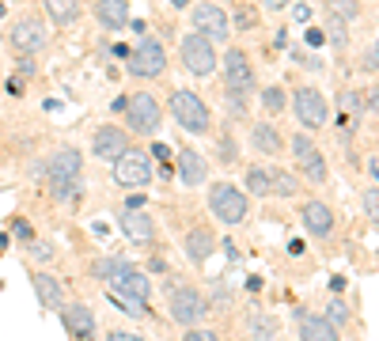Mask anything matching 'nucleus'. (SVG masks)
<instances>
[{
    "label": "nucleus",
    "mask_w": 379,
    "mask_h": 341,
    "mask_svg": "<svg viewBox=\"0 0 379 341\" xmlns=\"http://www.w3.org/2000/svg\"><path fill=\"white\" fill-rule=\"evenodd\" d=\"M213 247H216V239H213V231H209V227H193V231H186V258H190L193 265L209 262Z\"/></svg>",
    "instance_id": "obj_22"
},
{
    "label": "nucleus",
    "mask_w": 379,
    "mask_h": 341,
    "mask_svg": "<svg viewBox=\"0 0 379 341\" xmlns=\"http://www.w3.org/2000/svg\"><path fill=\"white\" fill-rule=\"evenodd\" d=\"M372 178H376V182H379V164H372Z\"/></svg>",
    "instance_id": "obj_55"
},
{
    "label": "nucleus",
    "mask_w": 379,
    "mask_h": 341,
    "mask_svg": "<svg viewBox=\"0 0 379 341\" xmlns=\"http://www.w3.org/2000/svg\"><path fill=\"white\" fill-rule=\"evenodd\" d=\"M311 148H315V141H311L308 133H296V137H292V156H296V159H300V156H308Z\"/></svg>",
    "instance_id": "obj_34"
},
{
    "label": "nucleus",
    "mask_w": 379,
    "mask_h": 341,
    "mask_svg": "<svg viewBox=\"0 0 379 341\" xmlns=\"http://www.w3.org/2000/svg\"><path fill=\"white\" fill-rule=\"evenodd\" d=\"M125 121H129V129L133 133H156L159 129V121H164V110H159V103L152 99L148 91H141V95H133L129 99V107H125Z\"/></svg>",
    "instance_id": "obj_10"
},
{
    "label": "nucleus",
    "mask_w": 379,
    "mask_h": 341,
    "mask_svg": "<svg viewBox=\"0 0 379 341\" xmlns=\"http://www.w3.org/2000/svg\"><path fill=\"white\" fill-rule=\"evenodd\" d=\"M265 8H288V0H262Z\"/></svg>",
    "instance_id": "obj_54"
},
{
    "label": "nucleus",
    "mask_w": 379,
    "mask_h": 341,
    "mask_svg": "<svg viewBox=\"0 0 379 341\" xmlns=\"http://www.w3.org/2000/svg\"><path fill=\"white\" fill-rule=\"evenodd\" d=\"M91 152L99 159H107V164H114L122 152H129V133L118 125H99L95 129V141H91Z\"/></svg>",
    "instance_id": "obj_14"
},
{
    "label": "nucleus",
    "mask_w": 379,
    "mask_h": 341,
    "mask_svg": "<svg viewBox=\"0 0 379 341\" xmlns=\"http://www.w3.org/2000/svg\"><path fill=\"white\" fill-rule=\"evenodd\" d=\"M300 341H342V338H337V326H330L322 315L300 311Z\"/></svg>",
    "instance_id": "obj_20"
},
{
    "label": "nucleus",
    "mask_w": 379,
    "mask_h": 341,
    "mask_svg": "<svg viewBox=\"0 0 379 341\" xmlns=\"http://www.w3.org/2000/svg\"><path fill=\"white\" fill-rule=\"evenodd\" d=\"M292 110H296V118H300L308 129H322L326 118H330V107H326V99H322L319 87H296Z\"/></svg>",
    "instance_id": "obj_11"
},
{
    "label": "nucleus",
    "mask_w": 379,
    "mask_h": 341,
    "mask_svg": "<svg viewBox=\"0 0 379 341\" xmlns=\"http://www.w3.org/2000/svg\"><path fill=\"white\" fill-rule=\"evenodd\" d=\"M251 144L262 156H277L281 148H285V141H281V133L270 125V121H258V125L251 129Z\"/></svg>",
    "instance_id": "obj_23"
},
{
    "label": "nucleus",
    "mask_w": 379,
    "mask_h": 341,
    "mask_svg": "<svg viewBox=\"0 0 379 341\" xmlns=\"http://www.w3.org/2000/svg\"><path fill=\"white\" fill-rule=\"evenodd\" d=\"M364 69H368V72H376V69H379V42L368 46V53H364Z\"/></svg>",
    "instance_id": "obj_41"
},
{
    "label": "nucleus",
    "mask_w": 379,
    "mask_h": 341,
    "mask_svg": "<svg viewBox=\"0 0 379 341\" xmlns=\"http://www.w3.org/2000/svg\"><path fill=\"white\" fill-rule=\"evenodd\" d=\"M144 205V193H133V198L125 201V209H141Z\"/></svg>",
    "instance_id": "obj_52"
},
{
    "label": "nucleus",
    "mask_w": 379,
    "mask_h": 341,
    "mask_svg": "<svg viewBox=\"0 0 379 341\" xmlns=\"http://www.w3.org/2000/svg\"><path fill=\"white\" fill-rule=\"evenodd\" d=\"M152 164L144 152H122V156L114 159V182L118 186H148L152 182Z\"/></svg>",
    "instance_id": "obj_12"
},
{
    "label": "nucleus",
    "mask_w": 379,
    "mask_h": 341,
    "mask_svg": "<svg viewBox=\"0 0 379 341\" xmlns=\"http://www.w3.org/2000/svg\"><path fill=\"white\" fill-rule=\"evenodd\" d=\"M247 193H254V198H273L270 170H265V167H251V170H247Z\"/></svg>",
    "instance_id": "obj_26"
},
{
    "label": "nucleus",
    "mask_w": 379,
    "mask_h": 341,
    "mask_svg": "<svg viewBox=\"0 0 379 341\" xmlns=\"http://www.w3.org/2000/svg\"><path fill=\"white\" fill-rule=\"evenodd\" d=\"M103 281H107V288L114 292V299L125 307V311L133 315H148V296H152V281L144 270H136L133 262H125V258H110L107 273H103Z\"/></svg>",
    "instance_id": "obj_1"
},
{
    "label": "nucleus",
    "mask_w": 379,
    "mask_h": 341,
    "mask_svg": "<svg viewBox=\"0 0 379 341\" xmlns=\"http://www.w3.org/2000/svg\"><path fill=\"white\" fill-rule=\"evenodd\" d=\"M303 42L311 46V50H322V46H326V30H319V27H311L308 30V38H303Z\"/></svg>",
    "instance_id": "obj_38"
},
{
    "label": "nucleus",
    "mask_w": 379,
    "mask_h": 341,
    "mask_svg": "<svg viewBox=\"0 0 379 341\" xmlns=\"http://www.w3.org/2000/svg\"><path fill=\"white\" fill-rule=\"evenodd\" d=\"M4 15H8V12H4V0H0V19H4Z\"/></svg>",
    "instance_id": "obj_56"
},
{
    "label": "nucleus",
    "mask_w": 379,
    "mask_h": 341,
    "mask_svg": "<svg viewBox=\"0 0 379 341\" xmlns=\"http://www.w3.org/2000/svg\"><path fill=\"white\" fill-rule=\"evenodd\" d=\"M167 311H171V319L179 322V326H201V322L209 319V299L201 296L193 284H175L171 296H167Z\"/></svg>",
    "instance_id": "obj_3"
},
{
    "label": "nucleus",
    "mask_w": 379,
    "mask_h": 341,
    "mask_svg": "<svg viewBox=\"0 0 379 341\" xmlns=\"http://www.w3.org/2000/svg\"><path fill=\"white\" fill-rule=\"evenodd\" d=\"M360 201H364V216L379 227V182H376V186H368V190L360 193Z\"/></svg>",
    "instance_id": "obj_33"
},
{
    "label": "nucleus",
    "mask_w": 379,
    "mask_h": 341,
    "mask_svg": "<svg viewBox=\"0 0 379 341\" xmlns=\"http://www.w3.org/2000/svg\"><path fill=\"white\" fill-rule=\"evenodd\" d=\"M357 0H326V12H330V19H342V23H353L357 19Z\"/></svg>",
    "instance_id": "obj_29"
},
{
    "label": "nucleus",
    "mask_w": 379,
    "mask_h": 341,
    "mask_svg": "<svg viewBox=\"0 0 379 341\" xmlns=\"http://www.w3.org/2000/svg\"><path fill=\"white\" fill-rule=\"evenodd\" d=\"M46 42H50V35H46V23L35 19V15H27V19H15V27L8 30V46H12L15 57H35V53H42Z\"/></svg>",
    "instance_id": "obj_8"
},
{
    "label": "nucleus",
    "mask_w": 379,
    "mask_h": 341,
    "mask_svg": "<svg viewBox=\"0 0 379 341\" xmlns=\"http://www.w3.org/2000/svg\"><path fill=\"white\" fill-rule=\"evenodd\" d=\"M224 91L243 95V99L254 91V64L243 50H228L224 57Z\"/></svg>",
    "instance_id": "obj_9"
},
{
    "label": "nucleus",
    "mask_w": 379,
    "mask_h": 341,
    "mask_svg": "<svg viewBox=\"0 0 379 341\" xmlns=\"http://www.w3.org/2000/svg\"><path fill=\"white\" fill-rule=\"evenodd\" d=\"M270 186H273V198H296L300 193V182L288 170H270Z\"/></svg>",
    "instance_id": "obj_27"
},
{
    "label": "nucleus",
    "mask_w": 379,
    "mask_h": 341,
    "mask_svg": "<svg viewBox=\"0 0 379 341\" xmlns=\"http://www.w3.org/2000/svg\"><path fill=\"white\" fill-rule=\"evenodd\" d=\"M247 334L258 338V341H273V334H277V322H273L270 315H251V319H247Z\"/></svg>",
    "instance_id": "obj_28"
},
{
    "label": "nucleus",
    "mask_w": 379,
    "mask_h": 341,
    "mask_svg": "<svg viewBox=\"0 0 379 341\" xmlns=\"http://www.w3.org/2000/svg\"><path fill=\"white\" fill-rule=\"evenodd\" d=\"M95 19L107 30L129 27V0H95Z\"/></svg>",
    "instance_id": "obj_18"
},
{
    "label": "nucleus",
    "mask_w": 379,
    "mask_h": 341,
    "mask_svg": "<svg viewBox=\"0 0 379 341\" xmlns=\"http://www.w3.org/2000/svg\"><path fill=\"white\" fill-rule=\"evenodd\" d=\"M107 341H144L141 334H125V330H110Z\"/></svg>",
    "instance_id": "obj_45"
},
{
    "label": "nucleus",
    "mask_w": 379,
    "mask_h": 341,
    "mask_svg": "<svg viewBox=\"0 0 379 341\" xmlns=\"http://www.w3.org/2000/svg\"><path fill=\"white\" fill-rule=\"evenodd\" d=\"M311 15H315V8H311V4H296L292 8V19L296 23H311Z\"/></svg>",
    "instance_id": "obj_40"
},
{
    "label": "nucleus",
    "mask_w": 379,
    "mask_h": 341,
    "mask_svg": "<svg viewBox=\"0 0 379 341\" xmlns=\"http://www.w3.org/2000/svg\"><path fill=\"white\" fill-rule=\"evenodd\" d=\"M148 270H152V273H167V262H164V258H152Z\"/></svg>",
    "instance_id": "obj_50"
},
{
    "label": "nucleus",
    "mask_w": 379,
    "mask_h": 341,
    "mask_svg": "<svg viewBox=\"0 0 379 341\" xmlns=\"http://www.w3.org/2000/svg\"><path fill=\"white\" fill-rule=\"evenodd\" d=\"M337 103H342V110H345V114H353V118H357V114L364 110V91H353V87H342Z\"/></svg>",
    "instance_id": "obj_32"
},
{
    "label": "nucleus",
    "mask_w": 379,
    "mask_h": 341,
    "mask_svg": "<svg viewBox=\"0 0 379 341\" xmlns=\"http://www.w3.org/2000/svg\"><path fill=\"white\" fill-rule=\"evenodd\" d=\"M179 57H182V69H186L190 76H197V80H205V76L216 72V50H213V42H209L205 35H197V30L179 42Z\"/></svg>",
    "instance_id": "obj_5"
},
{
    "label": "nucleus",
    "mask_w": 379,
    "mask_h": 341,
    "mask_svg": "<svg viewBox=\"0 0 379 341\" xmlns=\"http://www.w3.org/2000/svg\"><path fill=\"white\" fill-rule=\"evenodd\" d=\"M152 156H156L159 164H171V148H167V144H159V141L152 144Z\"/></svg>",
    "instance_id": "obj_44"
},
{
    "label": "nucleus",
    "mask_w": 379,
    "mask_h": 341,
    "mask_svg": "<svg viewBox=\"0 0 379 341\" xmlns=\"http://www.w3.org/2000/svg\"><path fill=\"white\" fill-rule=\"evenodd\" d=\"M182 341H220L213 334V330H201V326H190L186 334H182Z\"/></svg>",
    "instance_id": "obj_35"
},
{
    "label": "nucleus",
    "mask_w": 379,
    "mask_h": 341,
    "mask_svg": "<svg viewBox=\"0 0 379 341\" xmlns=\"http://www.w3.org/2000/svg\"><path fill=\"white\" fill-rule=\"evenodd\" d=\"M118 224H122V231L133 243H152V239H156V224H152V216H144L141 209H125Z\"/></svg>",
    "instance_id": "obj_19"
},
{
    "label": "nucleus",
    "mask_w": 379,
    "mask_h": 341,
    "mask_svg": "<svg viewBox=\"0 0 379 341\" xmlns=\"http://www.w3.org/2000/svg\"><path fill=\"white\" fill-rule=\"evenodd\" d=\"M262 107L270 110V114H281L288 107V95H285V87H265L262 91Z\"/></svg>",
    "instance_id": "obj_31"
},
{
    "label": "nucleus",
    "mask_w": 379,
    "mask_h": 341,
    "mask_svg": "<svg viewBox=\"0 0 379 341\" xmlns=\"http://www.w3.org/2000/svg\"><path fill=\"white\" fill-rule=\"evenodd\" d=\"M4 87H8V95H23V80H19V76H12Z\"/></svg>",
    "instance_id": "obj_48"
},
{
    "label": "nucleus",
    "mask_w": 379,
    "mask_h": 341,
    "mask_svg": "<svg viewBox=\"0 0 379 341\" xmlns=\"http://www.w3.org/2000/svg\"><path fill=\"white\" fill-rule=\"evenodd\" d=\"M209 209L220 224H243L247 220V193L236 190L231 182H216L209 190Z\"/></svg>",
    "instance_id": "obj_7"
},
{
    "label": "nucleus",
    "mask_w": 379,
    "mask_h": 341,
    "mask_svg": "<svg viewBox=\"0 0 379 341\" xmlns=\"http://www.w3.org/2000/svg\"><path fill=\"white\" fill-rule=\"evenodd\" d=\"M12 227H15V235H19V239H27V243L35 239V235H30V224H27V220H15Z\"/></svg>",
    "instance_id": "obj_46"
},
{
    "label": "nucleus",
    "mask_w": 379,
    "mask_h": 341,
    "mask_svg": "<svg viewBox=\"0 0 379 341\" xmlns=\"http://www.w3.org/2000/svg\"><path fill=\"white\" fill-rule=\"evenodd\" d=\"M236 23H239V27H254V15H251V8H239Z\"/></svg>",
    "instance_id": "obj_47"
},
{
    "label": "nucleus",
    "mask_w": 379,
    "mask_h": 341,
    "mask_svg": "<svg viewBox=\"0 0 379 341\" xmlns=\"http://www.w3.org/2000/svg\"><path fill=\"white\" fill-rule=\"evenodd\" d=\"M179 178H182L186 186H201V182L209 178V164H205V159H201L193 148H182V152H179Z\"/></svg>",
    "instance_id": "obj_21"
},
{
    "label": "nucleus",
    "mask_w": 379,
    "mask_h": 341,
    "mask_svg": "<svg viewBox=\"0 0 379 341\" xmlns=\"http://www.w3.org/2000/svg\"><path fill=\"white\" fill-rule=\"evenodd\" d=\"M330 288H334V296H342V292L349 288V281H345V277H334V281H330Z\"/></svg>",
    "instance_id": "obj_49"
},
{
    "label": "nucleus",
    "mask_w": 379,
    "mask_h": 341,
    "mask_svg": "<svg viewBox=\"0 0 379 341\" xmlns=\"http://www.w3.org/2000/svg\"><path fill=\"white\" fill-rule=\"evenodd\" d=\"M300 216H303V227H308L315 239H330V235H334V209H330L326 201H303Z\"/></svg>",
    "instance_id": "obj_16"
},
{
    "label": "nucleus",
    "mask_w": 379,
    "mask_h": 341,
    "mask_svg": "<svg viewBox=\"0 0 379 341\" xmlns=\"http://www.w3.org/2000/svg\"><path fill=\"white\" fill-rule=\"evenodd\" d=\"M30 284H35V296H38V304H42L46 311H61L64 299H61V281L58 277L35 270V273H30Z\"/></svg>",
    "instance_id": "obj_17"
},
{
    "label": "nucleus",
    "mask_w": 379,
    "mask_h": 341,
    "mask_svg": "<svg viewBox=\"0 0 379 341\" xmlns=\"http://www.w3.org/2000/svg\"><path fill=\"white\" fill-rule=\"evenodd\" d=\"M247 292H262V277H247Z\"/></svg>",
    "instance_id": "obj_53"
},
{
    "label": "nucleus",
    "mask_w": 379,
    "mask_h": 341,
    "mask_svg": "<svg viewBox=\"0 0 379 341\" xmlns=\"http://www.w3.org/2000/svg\"><path fill=\"white\" fill-rule=\"evenodd\" d=\"M326 322H330V326H349V304H345L342 296L330 299V307H326Z\"/></svg>",
    "instance_id": "obj_30"
},
{
    "label": "nucleus",
    "mask_w": 379,
    "mask_h": 341,
    "mask_svg": "<svg viewBox=\"0 0 379 341\" xmlns=\"http://www.w3.org/2000/svg\"><path fill=\"white\" fill-rule=\"evenodd\" d=\"M30 258H42V262H50V258H53V250L46 247V243H35V239H30Z\"/></svg>",
    "instance_id": "obj_43"
},
{
    "label": "nucleus",
    "mask_w": 379,
    "mask_h": 341,
    "mask_svg": "<svg viewBox=\"0 0 379 341\" xmlns=\"http://www.w3.org/2000/svg\"><path fill=\"white\" fill-rule=\"evenodd\" d=\"M110 107H114L118 114H125V107H129V95H118V99H114V103H110Z\"/></svg>",
    "instance_id": "obj_51"
},
{
    "label": "nucleus",
    "mask_w": 379,
    "mask_h": 341,
    "mask_svg": "<svg viewBox=\"0 0 379 341\" xmlns=\"http://www.w3.org/2000/svg\"><path fill=\"white\" fill-rule=\"evenodd\" d=\"M220 159H228V164H236V159H239V148H236L231 137H224V141H220Z\"/></svg>",
    "instance_id": "obj_37"
},
{
    "label": "nucleus",
    "mask_w": 379,
    "mask_h": 341,
    "mask_svg": "<svg viewBox=\"0 0 379 341\" xmlns=\"http://www.w3.org/2000/svg\"><path fill=\"white\" fill-rule=\"evenodd\" d=\"M171 114L186 133H197V137L209 133V125H213V114H209L205 99H201L197 91H186V87L171 91Z\"/></svg>",
    "instance_id": "obj_4"
},
{
    "label": "nucleus",
    "mask_w": 379,
    "mask_h": 341,
    "mask_svg": "<svg viewBox=\"0 0 379 341\" xmlns=\"http://www.w3.org/2000/svg\"><path fill=\"white\" fill-rule=\"evenodd\" d=\"M15 61H19V80H30V76H35V57H15Z\"/></svg>",
    "instance_id": "obj_39"
},
{
    "label": "nucleus",
    "mask_w": 379,
    "mask_h": 341,
    "mask_svg": "<svg viewBox=\"0 0 379 341\" xmlns=\"http://www.w3.org/2000/svg\"><path fill=\"white\" fill-rule=\"evenodd\" d=\"M190 19H193V30H197V35H205L209 42H228V12H224V8L197 4L190 12Z\"/></svg>",
    "instance_id": "obj_13"
},
{
    "label": "nucleus",
    "mask_w": 379,
    "mask_h": 341,
    "mask_svg": "<svg viewBox=\"0 0 379 341\" xmlns=\"http://www.w3.org/2000/svg\"><path fill=\"white\" fill-rule=\"evenodd\" d=\"M345 38H349V35H345V23H342V19H330V42H334V46H345Z\"/></svg>",
    "instance_id": "obj_36"
},
{
    "label": "nucleus",
    "mask_w": 379,
    "mask_h": 341,
    "mask_svg": "<svg viewBox=\"0 0 379 341\" xmlns=\"http://www.w3.org/2000/svg\"><path fill=\"white\" fill-rule=\"evenodd\" d=\"M300 175L303 178H311V182H326V175H330V170H326V159H322V152L319 148H311L308 152V156H300Z\"/></svg>",
    "instance_id": "obj_25"
},
{
    "label": "nucleus",
    "mask_w": 379,
    "mask_h": 341,
    "mask_svg": "<svg viewBox=\"0 0 379 341\" xmlns=\"http://www.w3.org/2000/svg\"><path fill=\"white\" fill-rule=\"evenodd\" d=\"M46 15H50L58 27H69V23L80 19V0H42Z\"/></svg>",
    "instance_id": "obj_24"
},
{
    "label": "nucleus",
    "mask_w": 379,
    "mask_h": 341,
    "mask_svg": "<svg viewBox=\"0 0 379 341\" xmlns=\"http://www.w3.org/2000/svg\"><path fill=\"white\" fill-rule=\"evenodd\" d=\"M61 319H64V330L72 334V341L95 338V315L87 304H61Z\"/></svg>",
    "instance_id": "obj_15"
},
{
    "label": "nucleus",
    "mask_w": 379,
    "mask_h": 341,
    "mask_svg": "<svg viewBox=\"0 0 379 341\" xmlns=\"http://www.w3.org/2000/svg\"><path fill=\"white\" fill-rule=\"evenodd\" d=\"M129 72L133 76H144V80H156L167 72V50L159 38L144 35L141 42H136V50H129Z\"/></svg>",
    "instance_id": "obj_6"
},
{
    "label": "nucleus",
    "mask_w": 379,
    "mask_h": 341,
    "mask_svg": "<svg viewBox=\"0 0 379 341\" xmlns=\"http://www.w3.org/2000/svg\"><path fill=\"white\" fill-rule=\"evenodd\" d=\"M80 170H84V156L80 148L64 144L50 156L46 164V182H50L53 201H80Z\"/></svg>",
    "instance_id": "obj_2"
},
{
    "label": "nucleus",
    "mask_w": 379,
    "mask_h": 341,
    "mask_svg": "<svg viewBox=\"0 0 379 341\" xmlns=\"http://www.w3.org/2000/svg\"><path fill=\"white\" fill-rule=\"evenodd\" d=\"M364 107L372 110V114H379V84H372V87L364 91Z\"/></svg>",
    "instance_id": "obj_42"
}]
</instances>
